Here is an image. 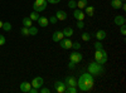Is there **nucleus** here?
Segmentation results:
<instances>
[{
	"label": "nucleus",
	"instance_id": "obj_1",
	"mask_svg": "<svg viewBox=\"0 0 126 93\" xmlns=\"http://www.w3.org/2000/svg\"><path fill=\"white\" fill-rule=\"evenodd\" d=\"M93 84H94V77L91 73H88V72L82 73L77 80V86L82 92H87V91L92 89Z\"/></svg>",
	"mask_w": 126,
	"mask_h": 93
},
{
	"label": "nucleus",
	"instance_id": "obj_2",
	"mask_svg": "<svg viewBox=\"0 0 126 93\" xmlns=\"http://www.w3.org/2000/svg\"><path fill=\"white\" fill-rule=\"evenodd\" d=\"M88 73H91L93 77H98L100 74L103 73V67H102V64L97 63L96 60L91 62V63L88 64Z\"/></svg>",
	"mask_w": 126,
	"mask_h": 93
},
{
	"label": "nucleus",
	"instance_id": "obj_3",
	"mask_svg": "<svg viewBox=\"0 0 126 93\" xmlns=\"http://www.w3.org/2000/svg\"><path fill=\"white\" fill-rule=\"evenodd\" d=\"M107 59H109V55H107V53H106L105 49H100V50L94 52V60H96L97 63L103 66L107 62Z\"/></svg>",
	"mask_w": 126,
	"mask_h": 93
},
{
	"label": "nucleus",
	"instance_id": "obj_4",
	"mask_svg": "<svg viewBox=\"0 0 126 93\" xmlns=\"http://www.w3.org/2000/svg\"><path fill=\"white\" fill-rule=\"evenodd\" d=\"M47 5H48L47 0H35L34 4H33V9L37 13H42L47 9Z\"/></svg>",
	"mask_w": 126,
	"mask_h": 93
},
{
	"label": "nucleus",
	"instance_id": "obj_5",
	"mask_svg": "<svg viewBox=\"0 0 126 93\" xmlns=\"http://www.w3.org/2000/svg\"><path fill=\"white\" fill-rule=\"evenodd\" d=\"M82 59H83V55H82V53H79V50H75L69 54V60L73 62V63H76V64L82 62Z\"/></svg>",
	"mask_w": 126,
	"mask_h": 93
},
{
	"label": "nucleus",
	"instance_id": "obj_6",
	"mask_svg": "<svg viewBox=\"0 0 126 93\" xmlns=\"http://www.w3.org/2000/svg\"><path fill=\"white\" fill-rule=\"evenodd\" d=\"M54 89H56V92H58V93H66L67 84L64 83V82H62V80H57L56 83H54Z\"/></svg>",
	"mask_w": 126,
	"mask_h": 93
},
{
	"label": "nucleus",
	"instance_id": "obj_7",
	"mask_svg": "<svg viewBox=\"0 0 126 93\" xmlns=\"http://www.w3.org/2000/svg\"><path fill=\"white\" fill-rule=\"evenodd\" d=\"M58 43H59V47H61L62 49H71L73 42H72L69 38H63L61 42H58Z\"/></svg>",
	"mask_w": 126,
	"mask_h": 93
},
{
	"label": "nucleus",
	"instance_id": "obj_8",
	"mask_svg": "<svg viewBox=\"0 0 126 93\" xmlns=\"http://www.w3.org/2000/svg\"><path fill=\"white\" fill-rule=\"evenodd\" d=\"M30 84H32V87H35V88H38V89H39L44 84V79L42 78V77H34Z\"/></svg>",
	"mask_w": 126,
	"mask_h": 93
},
{
	"label": "nucleus",
	"instance_id": "obj_9",
	"mask_svg": "<svg viewBox=\"0 0 126 93\" xmlns=\"http://www.w3.org/2000/svg\"><path fill=\"white\" fill-rule=\"evenodd\" d=\"M73 16H75V19L76 20H85V18H86V14L82 12L81 9H75V12H73Z\"/></svg>",
	"mask_w": 126,
	"mask_h": 93
},
{
	"label": "nucleus",
	"instance_id": "obj_10",
	"mask_svg": "<svg viewBox=\"0 0 126 93\" xmlns=\"http://www.w3.org/2000/svg\"><path fill=\"white\" fill-rule=\"evenodd\" d=\"M63 38H64V35H63V32H62V30H57V32H54L53 35H52V40H53L54 43L61 42Z\"/></svg>",
	"mask_w": 126,
	"mask_h": 93
},
{
	"label": "nucleus",
	"instance_id": "obj_11",
	"mask_svg": "<svg viewBox=\"0 0 126 93\" xmlns=\"http://www.w3.org/2000/svg\"><path fill=\"white\" fill-rule=\"evenodd\" d=\"M54 16L57 18V20H59V22H63V20H66V19H67L68 15H67V13L64 12V10H57Z\"/></svg>",
	"mask_w": 126,
	"mask_h": 93
},
{
	"label": "nucleus",
	"instance_id": "obj_12",
	"mask_svg": "<svg viewBox=\"0 0 126 93\" xmlns=\"http://www.w3.org/2000/svg\"><path fill=\"white\" fill-rule=\"evenodd\" d=\"M64 83H66L67 86H73V87H77V79H76L75 77L69 76V77H67V78L64 79Z\"/></svg>",
	"mask_w": 126,
	"mask_h": 93
},
{
	"label": "nucleus",
	"instance_id": "obj_13",
	"mask_svg": "<svg viewBox=\"0 0 126 93\" xmlns=\"http://www.w3.org/2000/svg\"><path fill=\"white\" fill-rule=\"evenodd\" d=\"M32 88V84L29 82H23V83H20V91L23 93H29V89Z\"/></svg>",
	"mask_w": 126,
	"mask_h": 93
},
{
	"label": "nucleus",
	"instance_id": "obj_14",
	"mask_svg": "<svg viewBox=\"0 0 126 93\" xmlns=\"http://www.w3.org/2000/svg\"><path fill=\"white\" fill-rule=\"evenodd\" d=\"M94 37H96V39H97V40H103V39H106L107 34H106V32H105V30L100 29V30H97V32H96Z\"/></svg>",
	"mask_w": 126,
	"mask_h": 93
},
{
	"label": "nucleus",
	"instance_id": "obj_15",
	"mask_svg": "<svg viewBox=\"0 0 126 93\" xmlns=\"http://www.w3.org/2000/svg\"><path fill=\"white\" fill-rule=\"evenodd\" d=\"M37 22H38L39 27H42V28H46V27H48V24H49L48 18H46V16H39V19L37 20Z\"/></svg>",
	"mask_w": 126,
	"mask_h": 93
},
{
	"label": "nucleus",
	"instance_id": "obj_16",
	"mask_svg": "<svg viewBox=\"0 0 126 93\" xmlns=\"http://www.w3.org/2000/svg\"><path fill=\"white\" fill-rule=\"evenodd\" d=\"M113 23L116 24L117 27L125 24V16L124 15H116V16H115V19H113Z\"/></svg>",
	"mask_w": 126,
	"mask_h": 93
},
{
	"label": "nucleus",
	"instance_id": "obj_17",
	"mask_svg": "<svg viewBox=\"0 0 126 93\" xmlns=\"http://www.w3.org/2000/svg\"><path fill=\"white\" fill-rule=\"evenodd\" d=\"M63 32V35H64V38H71L73 35V29L71 27H66L64 29L62 30Z\"/></svg>",
	"mask_w": 126,
	"mask_h": 93
},
{
	"label": "nucleus",
	"instance_id": "obj_18",
	"mask_svg": "<svg viewBox=\"0 0 126 93\" xmlns=\"http://www.w3.org/2000/svg\"><path fill=\"white\" fill-rule=\"evenodd\" d=\"M85 10H86V15H88V16H93L94 15V8L92 6V5H87L86 8H85Z\"/></svg>",
	"mask_w": 126,
	"mask_h": 93
},
{
	"label": "nucleus",
	"instance_id": "obj_19",
	"mask_svg": "<svg viewBox=\"0 0 126 93\" xmlns=\"http://www.w3.org/2000/svg\"><path fill=\"white\" fill-rule=\"evenodd\" d=\"M88 5V0H78L77 1V9H85Z\"/></svg>",
	"mask_w": 126,
	"mask_h": 93
},
{
	"label": "nucleus",
	"instance_id": "obj_20",
	"mask_svg": "<svg viewBox=\"0 0 126 93\" xmlns=\"http://www.w3.org/2000/svg\"><path fill=\"white\" fill-rule=\"evenodd\" d=\"M111 6L113 9H121V5H122V1L121 0H111Z\"/></svg>",
	"mask_w": 126,
	"mask_h": 93
},
{
	"label": "nucleus",
	"instance_id": "obj_21",
	"mask_svg": "<svg viewBox=\"0 0 126 93\" xmlns=\"http://www.w3.org/2000/svg\"><path fill=\"white\" fill-rule=\"evenodd\" d=\"M23 27H27V28H29V27H32L33 25V20H32L29 16H25L24 19H23Z\"/></svg>",
	"mask_w": 126,
	"mask_h": 93
},
{
	"label": "nucleus",
	"instance_id": "obj_22",
	"mask_svg": "<svg viewBox=\"0 0 126 93\" xmlns=\"http://www.w3.org/2000/svg\"><path fill=\"white\" fill-rule=\"evenodd\" d=\"M39 16H40V15H39L37 12H32V13L29 14V18H30L32 20H33V22H37V20L39 19Z\"/></svg>",
	"mask_w": 126,
	"mask_h": 93
},
{
	"label": "nucleus",
	"instance_id": "obj_23",
	"mask_svg": "<svg viewBox=\"0 0 126 93\" xmlns=\"http://www.w3.org/2000/svg\"><path fill=\"white\" fill-rule=\"evenodd\" d=\"M1 29L4 30V32H10V30H12V24H10L9 22H6V23H3V27H1Z\"/></svg>",
	"mask_w": 126,
	"mask_h": 93
},
{
	"label": "nucleus",
	"instance_id": "obj_24",
	"mask_svg": "<svg viewBox=\"0 0 126 93\" xmlns=\"http://www.w3.org/2000/svg\"><path fill=\"white\" fill-rule=\"evenodd\" d=\"M38 34V28H35V27H29V35H37Z\"/></svg>",
	"mask_w": 126,
	"mask_h": 93
},
{
	"label": "nucleus",
	"instance_id": "obj_25",
	"mask_svg": "<svg viewBox=\"0 0 126 93\" xmlns=\"http://www.w3.org/2000/svg\"><path fill=\"white\" fill-rule=\"evenodd\" d=\"M93 47H94V50H100V49H103V44L101 43V40H97V42L93 44Z\"/></svg>",
	"mask_w": 126,
	"mask_h": 93
},
{
	"label": "nucleus",
	"instance_id": "obj_26",
	"mask_svg": "<svg viewBox=\"0 0 126 93\" xmlns=\"http://www.w3.org/2000/svg\"><path fill=\"white\" fill-rule=\"evenodd\" d=\"M81 38H82L83 42H88V40L91 39V34H90V33H82Z\"/></svg>",
	"mask_w": 126,
	"mask_h": 93
},
{
	"label": "nucleus",
	"instance_id": "obj_27",
	"mask_svg": "<svg viewBox=\"0 0 126 93\" xmlns=\"http://www.w3.org/2000/svg\"><path fill=\"white\" fill-rule=\"evenodd\" d=\"M77 87H73V86H67V89H66V92H68V93H77Z\"/></svg>",
	"mask_w": 126,
	"mask_h": 93
},
{
	"label": "nucleus",
	"instance_id": "obj_28",
	"mask_svg": "<svg viewBox=\"0 0 126 93\" xmlns=\"http://www.w3.org/2000/svg\"><path fill=\"white\" fill-rule=\"evenodd\" d=\"M68 8L69 9H76L77 8V1L76 0H69L68 1Z\"/></svg>",
	"mask_w": 126,
	"mask_h": 93
},
{
	"label": "nucleus",
	"instance_id": "obj_29",
	"mask_svg": "<svg viewBox=\"0 0 126 93\" xmlns=\"http://www.w3.org/2000/svg\"><path fill=\"white\" fill-rule=\"evenodd\" d=\"M20 33H22V35H24V37H28L29 35V28L23 27L22 29H20Z\"/></svg>",
	"mask_w": 126,
	"mask_h": 93
},
{
	"label": "nucleus",
	"instance_id": "obj_30",
	"mask_svg": "<svg viewBox=\"0 0 126 93\" xmlns=\"http://www.w3.org/2000/svg\"><path fill=\"white\" fill-rule=\"evenodd\" d=\"M72 48L75 49V50H79V49H81V44H79L78 42H73V43H72Z\"/></svg>",
	"mask_w": 126,
	"mask_h": 93
},
{
	"label": "nucleus",
	"instance_id": "obj_31",
	"mask_svg": "<svg viewBox=\"0 0 126 93\" xmlns=\"http://www.w3.org/2000/svg\"><path fill=\"white\" fill-rule=\"evenodd\" d=\"M77 28L78 29H83V28H85V23H83V20H77Z\"/></svg>",
	"mask_w": 126,
	"mask_h": 93
},
{
	"label": "nucleus",
	"instance_id": "obj_32",
	"mask_svg": "<svg viewBox=\"0 0 126 93\" xmlns=\"http://www.w3.org/2000/svg\"><path fill=\"white\" fill-rule=\"evenodd\" d=\"M39 92H40V93H49V92H50V89H49V88H47V87H43V86H42V87L39 88Z\"/></svg>",
	"mask_w": 126,
	"mask_h": 93
},
{
	"label": "nucleus",
	"instance_id": "obj_33",
	"mask_svg": "<svg viewBox=\"0 0 126 93\" xmlns=\"http://www.w3.org/2000/svg\"><path fill=\"white\" fill-rule=\"evenodd\" d=\"M120 33H121V35H126V27H125V24L120 25Z\"/></svg>",
	"mask_w": 126,
	"mask_h": 93
},
{
	"label": "nucleus",
	"instance_id": "obj_34",
	"mask_svg": "<svg viewBox=\"0 0 126 93\" xmlns=\"http://www.w3.org/2000/svg\"><path fill=\"white\" fill-rule=\"evenodd\" d=\"M48 22H49V24H56L58 20H57V18L56 16H50L49 19H48Z\"/></svg>",
	"mask_w": 126,
	"mask_h": 93
},
{
	"label": "nucleus",
	"instance_id": "obj_35",
	"mask_svg": "<svg viewBox=\"0 0 126 93\" xmlns=\"http://www.w3.org/2000/svg\"><path fill=\"white\" fill-rule=\"evenodd\" d=\"M5 42H6L5 37H4L3 34H0V45H4V44H5Z\"/></svg>",
	"mask_w": 126,
	"mask_h": 93
},
{
	"label": "nucleus",
	"instance_id": "obj_36",
	"mask_svg": "<svg viewBox=\"0 0 126 93\" xmlns=\"http://www.w3.org/2000/svg\"><path fill=\"white\" fill-rule=\"evenodd\" d=\"M75 67H76V63H73V62H71V60H69V63H68V68H69V69H75Z\"/></svg>",
	"mask_w": 126,
	"mask_h": 93
},
{
	"label": "nucleus",
	"instance_id": "obj_37",
	"mask_svg": "<svg viewBox=\"0 0 126 93\" xmlns=\"http://www.w3.org/2000/svg\"><path fill=\"white\" fill-rule=\"evenodd\" d=\"M47 1H48L49 4H58L61 0H47Z\"/></svg>",
	"mask_w": 126,
	"mask_h": 93
},
{
	"label": "nucleus",
	"instance_id": "obj_38",
	"mask_svg": "<svg viewBox=\"0 0 126 93\" xmlns=\"http://www.w3.org/2000/svg\"><path fill=\"white\" fill-rule=\"evenodd\" d=\"M1 27H3V22L0 20V29H1Z\"/></svg>",
	"mask_w": 126,
	"mask_h": 93
},
{
	"label": "nucleus",
	"instance_id": "obj_39",
	"mask_svg": "<svg viewBox=\"0 0 126 93\" xmlns=\"http://www.w3.org/2000/svg\"><path fill=\"white\" fill-rule=\"evenodd\" d=\"M121 1H122V3H125V1H126V0H121Z\"/></svg>",
	"mask_w": 126,
	"mask_h": 93
}]
</instances>
